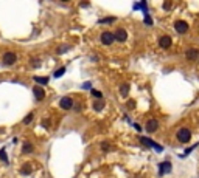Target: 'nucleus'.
Masks as SVG:
<instances>
[{
	"label": "nucleus",
	"mask_w": 199,
	"mask_h": 178,
	"mask_svg": "<svg viewBox=\"0 0 199 178\" xmlns=\"http://www.w3.org/2000/svg\"><path fill=\"white\" fill-rule=\"evenodd\" d=\"M176 136H177V141L179 143H188L191 139V130L187 129V127H182L180 130H177Z\"/></svg>",
	"instance_id": "1"
},
{
	"label": "nucleus",
	"mask_w": 199,
	"mask_h": 178,
	"mask_svg": "<svg viewBox=\"0 0 199 178\" xmlns=\"http://www.w3.org/2000/svg\"><path fill=\"white\" fill-rule=\"evenodd\" d=\"M174 30H176L179 34H184V33L188 31V23L184 22V20H177V22L174 23Z\"/></svg>",
	"instance_id": "2"
},
{
	"label": "nucleus",
	"mask_w": 199,
	"mask_h": 178,
	"mask_svg": "<svg viewBox=\"0 0 199 178\" xmlns=\"http://www.w3.org/2000/svg\"><path fill=\"white\" fill-rule=\"evenodd\" d=\"M114 40H115V36H114L112 33L104 31V33L101 34V42H103L104 45H112V43H114Z\"/></svg>",
	"instance_id": "3"
},
{
	"label": "nucleus",
	"mask_w": 199,
	"mask_h": 178,
	"mask_svg": "<svg viewBox=\"0 0 199 178\" xmlns=\"http://www.w3.org/2000/svg\"><path fill=\"white\" fill-rule=\"evenodd\" d=\"M16 54L13 53V51H7L5 54H3V64L5 65H13L14 62H16Z\"/></svg>",
	"instance_id": "4"
},
{
	"label": "nucleus",
	"mask_w": 199,
	"mask_h": 178,
	"mask_svg": "<svg viewBox=\"0 0 199 178\" xmlns=\"http://www.w3.org/2000/svg\"><path fill=\"white\" fill-rule=\"evenodd\" d=\"M140 141L145 144V146H149V147H154L157 152H162V146H159V144H156L153 139H149V138H146V136H140Z\"/></svg>",
	"instance_id": "5"
},
{
	"label": "nucleus",
	"mask_w": 199,
	"mask_h": 178,
	"mask_svg": "<svg viewBox=\"0 0 199 178\" xmlns=\"http://www.w3.org/2000/svg\"><path fill=\"white\" fill-rule=\"evenodd\" d=\"M59 106H61L64 110H70V109L73 107V99L69 98V96H64V98L59 101Z\"/></svg>",
	"instance_id": "6"
},
{
	"label": "nucleus",
	"mask_w": 199,
	"mask_h": 178,
	"mask_svg": "<svg viewBox=\"0 0 199 178\" xmlns=\"http://www.w3.org/2000/svg\"><path fill=\"white\" fill-rule=\"evenodd\" d=\"M145 129H146V132H148V133H154V132L159 129V122H157L156 119H149V121L146 122Z\"/></svg>",
	"instance_id": "7"
},
{
	"label": "nucleus",
	"mask_w": 199,
	"mask_h": 178,
	"mask_svg": "<svg viewBox=\"0 0 199 178\" xmlns=\"http://www.w3.org/2000/svg\"><path fill=\"white\" fill-rule=\"evenodd\" d=\"M170 170H171V163L170 161H163V163L159 164V175L160 176L165 175V173H168Z\"/></svg>",
	"instance_id": "8"
},
{
	"label": "nucleus",
	"mask_w": 199,
	"mask_h": 178,
	"mask_svg": "<svg viewBox=\"0 0 199 178\" xmlns=\"http://www.w3.org/2000/svg\"><path fill=\"white\" fill-rule=\"evenodd\" d=\"M114 36H115V40H118V42H125V40L128 39V33H126L123 28H118V30L114 33Z\"/></svg>",
	"instance_id": "9"
},
{
	"label": "nucleus",
	"mask_w": 199,
	"mask_h": 178,
	"mask_svg": "<svg viewBox=\"0 0 199 178\" xmlns=\"http://www.w3.org/2000/svg\"><path fill=\"white\" fill-rule=\"evenodd\" d=\"M159 45H160L162 48L168 50V48L171 47V37H170V36H162V37L159 39Z\"/></svg>",
	"instance_id": "10"
},
{
	"label": "nucleus",
	"mask_w": 199,
	"mask_h": 178,
	"mask_svg": "<svg viewBox=\"0 0 199 178\" xmlns=\"http://www.w3.org/2000/svg\"><path fill=\"white\" fill-rule=\"evenodd\" d=\"M199 57V50L197 48H188L187 50V59L188 60H196Z\"/></svg>",
	"instance_id": "11"
},
{
	"label": "nucleus",
	"mask_w": 199,
	"mask_h": 178,
	"mask_svg": "<svg viewBox=\"0 0 199 178\" xmlns=\"http://www.w3.org/2000/svg\"><path fill=\"white\" fill-rule=\"evenodd\" d=\"M33 93H34V96H36L38 101H42L45 98V92L42 90V87H34L33 88Z\"/></svg>",
	"instance_id": "12"
},
{
	"label": "nucleus",
	"mask_w": 199,
	"mask_h": 178,
	"mask_svg": "<svg viewBox=\"0 0 199 178\" xmlns=\"http://www.w3.org/2000/svg\"><path fill=\"white\" fill-rule=\"evenodd\" d=\"M33 150H34V146H33L31 143H25L24 147H22V152H24V153H31Z\"/></svg>",
	"instance_id": "13"
},
{
	"label": "nucleus",
	"mask_w": 199,
	"mask_h": 178,
	"mask_svg": "<svg viewBox=\"0 0 199 178\" xmlns=\"http://www.w3.org/2000/svg\"><path fill=\"white\" fill-rule=\"evenodd\" d=\"M103 107H104V101H103V99H100V101H96V102L93 104V110H95V112H100Z\"/></svg>",
	"instance_id": "14"
},
{
	"label": "nucleus",
	"mask_w": 199,
	"mask_h": 178,
	"mask_svg": "<svg viewBox=\"0 0 199 178\" xmlns=\"http://www.w3.org/2000/svg\"><path fill=\"white\" fill-rule=\"evenodd\" d=\"M0 159H2L5 164H8V155H7L5 149H0Z\"/></svg>",
	"instance_id": "15"
},
{
	"label": "nucleus",
	"mask_w": 199,
	"mask_h": 178,
	"mask_svg": "<svg viewBox=\"0 0 199 178\" xmlns=\"http://www.w3.org/2000/svg\"><path fill=\"white\" fill-rule=\"evenodd\" d=\"M120 93H122L123 96H128V93H129V85H128V84H123V85L120 87Z\"/></svg>",
	"instance_id": "16"
},
{
	"label": "nucleus",
	"mask_w": 199,
	"mask_h": 178,
	"mask_svg": "<svg viewBox=\"0 0 199 178\" xmlns=\"http://www.w3.org/2000/svg\"><path fill=\"white\" fill-rule=\"evenodd\" d=\"M30 172H31V166H30V164H25V166L20 169V173H22V175H30Z\"/></svg>",
	"instance_id": "17"
},
{
	"label": "nucleus",
	"mask_w": 199,
	"mask_h": 178,
	"mask_svg": "<svg viewBox=\"0 0 199 178\" xmlns=\"http://www.w3.org/2000/svg\"><path fill=\"white\" fill-rule=\"evenodd\" d=\"M34 81H36L38 84H42V85L48 84V79H47V77H39V76H36V77H34Z\"/></svg>",
	"instance_id": "18"
},
{
	"label": "nucleus",
	"mask_w": 199,
	"mask_h": 178,
	"mask_svg": "<svg viewBox=\"0 0 199 178\" xmlns=\"http://www.w3.org/2000/svg\"><path fill=\"white\" fill-rule=\"evenodd\" d=\"M101 149H103L104 152H109V150H112V146H111L109 143L104 141V143H101Z\"/></svg>",
	"instance_id": "19"
},
{
	"label": "nucleus",
	"mask_w": 199,
	"mask_h": 178,
	"mask_svg": "<svg viewBox=\"0 0 199 178\" xmlns=\"http://www.w3.org/2000/svg\"><path fill=\"white\" fill-rule=\"evenodd\" d=\"M64 73H65V67H62V68L56 70V71H55V77H61V76H62Z\"/></svg>",
	"instance_id": "20"
},
{
	"label": "nucleus",
	"mask_w": 199,
	"mask_h": 178,
	"mask_svg": "<svg viewBox=\"0 0 199 178\" xmlns=\"http://www.w3.org/2000/svg\"><path fill=\"white\" fill-rule=\"evenodd\" d=\"M112 22H115V17H106L100 20V23H112Z\"/></svg>",
	"instance_id": "21"
},
{
	"label": "nucleus",
	"mask_w": 199,
	"mask_h": 178,
	"mask_svg": "<svg viewBox=\"0 0 199 178\" xmlns=\"http://www.w3.org/2000/svg\"><path fill=\"white\" fill-rule=\"evenodd\" d=\"M92 96H95V98H98V99H101V98H103V93L98 92V90H92Z\"/></svg>",
	"instance_id": "22"
},
{
	"label": "nucleus",
	"mask_w": 199,
	"mask_h": 178,
	"mask_svg": "<svg viewBox=\"0 0 199 178\" xmlns=\"http://www.w3.org/2000/svg\"><path fill=\"white\" fill-rule=\"evenodd\" d=\"M31 119H33V113H30V115L24 119V124H30V122H31Z\"/></svg>",
	"instance_id": "23"
},
{
	"label": "nucleus",
	"mask_w": 199,
	"mask_h": 178,
	"mask_svg": "<svg viewBox=\"0 0 199 178\" xmlns=\"http://www.w3.org/2000/svg\"><path fill=\"white\" fill-rule=\"evenodd\" d=\"M145 23H146L148 27H151V25H153V20H151V17H149V16H145Z\"/></svg>",
	"instance_id": "24"
},
{
	"label": "nucleus",
	"mask_w": 199,
	"mask_h": 178,
	"mask_svg": "<svg viewBox=\"0 0 199 178\" xmlns=\"http://www.w3.org/2000/svg\"><path fill=\"white\" fill-rule=\"evenodd\" d=\"M42 126H44L45 129H48V127H50V122H48V119H44V121H42Z\"/></svg>",
	"instance_id": "25"
},
{
	"label": "nucleus",
	"mask_w": 199,
	"mask_h": 178,
	"mask_svg": "<svg viewBox=\"0 0 199 178\" xmlns=\"http://www.w3.org/2000/svg\"><path fill=\"white\" fill-rule=\"evenodd\" d=\"M163 8H165V10H170V8H171V2H165V3H163Z\"/></svg>",
	"instance_id": "26"
},
{
	"label": "nucleus",
	"mask_w": 199,
	"mask_h": 178,
	"mask_svg": "<svg viewBox=\"0 0 199 178\" xmlns=\"http://www.w3.org/2000/svg\"><path fill=\"white\" fill-rule=\"evenodd\" d=\"M65 51H67V47H61V48L58 50V53H59V54H62V53H65Z\"/></svg>",
	"instance_id": "27"
},
{
	"label": "nucleus",
	"mask_w": 199,
	"mask_h": 178,
	"mask_svg": "<svg viewBox=\"0 0 199 178\" xmlns=\"http://www.w3.org/2000/svg\"><path fill=\"white\" fill-rule=\"evenodd\" d=\"M82 88H86V90H87V88H90V82H86V84H82Z\"/></svg>",
	"instance_id": "28"
},
{
	"label": "nucleus",
	"mask_w": 199,
	"mask_h": 178,
	"mask_svg": "<svg viewBox=\"0 0 199 178\" xmlns=\"http://www.w3.org/2000/svg\"><path fill=\"white\" fill-rule=\"evenodd\" d=\"M33 65H34V67H39V65H41V64H39V59H38V60L33 59Z\"/></svg>",
	"instance_id": "29"
}]
</instances>
